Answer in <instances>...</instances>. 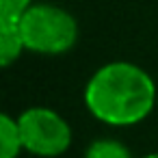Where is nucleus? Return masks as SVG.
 Segmentation results:
<instances>
[{"mask_svg": "<svg viewBox=\"0 0 158 158\" xmlns=\"http://www.w3.org/2000/svg\"><path fill=\"white\" fill-rule=\"evenodd\" d=\"M156 82L130 61H110L93 72L85 87L87 110L106 126L141 123L156 106Z\"/></svg>", "mask_w": 158, "mask_h": 158, "instance_id": "f257e3e1", "label": "nucleus"}, {"mask_svg": "<svg viewBox=\"0 0 158 158\" xmlns=\"http://www.w3.org/2000/svg\"><path fill=\"white\" fill-rule=\"evenodd\" d=\"M85 158H134V156L117 139H98L87 147Z\"/></svg>", "mask_w": 158, "mask_h": 158, "instance_id": "423d86ee", "label": "nucleus"}, {"mask_svg": "<svg viewBox=\"0 0 158 158\" xmlns=\"http://www.w3.org/2000/svg\"><path fill=\"white\" fill-rule=\"evenodd\" d=\"M33 0H0V24H18Z\"/></svg>", "mask_w": 158, "mask_h": 158, "instance_id": "0eeeda50", "label": "nucleus"}, {"mask_svg": "<svg viewBox=\"0 0 158 158\" xmlns=\"http://www.w3.org/2000/svg\"><path fill=\"white\" fill-rule=\"evenodd\" d=\"M20 134L24 143V152L41 156V158H56L65 154L72 145V126L67 119L48 106H33L26 108L20 117Z\"/></svg>", "mask_w": 158, "mask_h": 158, "instance_id": "7ed1b4c3", "label": "nucleus"}, {"mask_svg": "<svg viewBox=\"0 0 158 158\" xmlns=\"http://www.w3.org/2000/svg\"><path fill=\"white\" fill-rule=\"evenodd\" d=\"M26 52L18 24H0V65L11 67Z\"/></svg>", "mask_w": 158, "mask_h": 158, "instance_id": "20e7f679", "label": "nucleus"}, {"mask_svg": "<svg viewBox=\"0 0 158 158\" xmlns=\"http://www.w3.org/2000/svg\"><path fill=\"white\" fill-rule=\"evenodd\" d=\"M141 158H158V152H154V154H145V156H141Z\"/></svg>", "mask_w": 158, "mask_h": 158, "instance_id": "6e6552de", "label": "nucleus"}, {"mask_svg": "<svg viewBox=\"0 0 158 158\" xmlns=\"http://www.w3.org/2000/svg\"><path fill=\"white\" fill-rule=\"evenodd\" d=\"M28 52L56 56L74 48L78 39L76 18L56 5H31L18 22Z\"/></svg>", "mask_w": 158, "mask_h": 158, "instance_id": "f03ea898", "label": "nucleus"}, {"mask_svg": "<svg viewBox=\"0 0 158 158\" xmlns=\"http://www.w3.org/2000/svg\"><path fill=\"white\" fill-rule=\"evenodd\" d=\"M24 152L20 123L9 113H2L0 117V158H18Z\"/></svg>", "mask_w": 158, "mask_h": 158, "instance_id": "39448f33", "label": "nucleus"}]
</instances>
